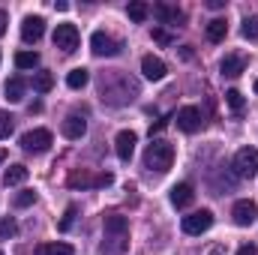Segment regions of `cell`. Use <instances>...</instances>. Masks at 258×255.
Returning a JSON list of instances; mask_svg holds the SVG:
<instances>
[{
  "label": "cell",
  "mask_w": 258,
  "mask_h": 255,
  "mask_svg": "<svg viewBox=\"0 0 258 255\" xmlns=\"http://www.w3.org/2000/svg\"><path fill=\"white\" fill-rule=\"evenodd\" d=\"M171 162H174V144H168V141H162V138H156V141L147 144V150H144V165H147L150 171L165 174V171L171 168Z\"/></svg>",
  "instance_id": "obj_2"
},
{
  "label": "cell",
  "mask_w": 258,
  "mask_h": 255,
  "mask_svg": "<svg viewBox=\"0 0 258 255\" xmlns=\"http://www.w3.org/2000/svg\"><path fill=\"white\" fill-rule=\"evenodd\" d=\"M195 198V189L189 183H177V186H171V204L174 207H189Z\"/></svg>",
  "instance_id": "obj_16"
},
{
  "label": "cell",
  "mask_w": 258,
  "mask_h": 255,
  "mask_svg": "<svg viewBox=\"0 0 258 255\" xmlns=\"http://www.w3.org/2000/svg\"><path fill=\"white\" fill-rule=\"evenodd\" d=\"M237 255H258V249L252 246V243H243V246L237 249Z\"/></svg>",
  "instance_id": "obj_33"
},
{
  "label": "cell",
  "mask_w": 258,
  "mask_h": 255,
  "mask_svg": "<svg viewBox=\"0 0 258 255\" xmlns=\"http://www.w3.org/2000/svg\"><path fill=\"white\" fill-rule=\"evenodd\" d=\"M225 102H228L231 111H243V105H246V99H243L240 90H228V93H225Z\"/></svg>",
  "instance_id": "obj_27"
},
{
  "label": "cell",
  "mask_w": 258,
  "mask_h": 255,
  "mask_svg": "<svg viewBox=\"0 0 258 255\" xmlns=\"http://www.w3.org/2000/svg\"><path fill=\"white\" fill-rule=\"evenodd\" d=\"M51 87H54V75L51 72H36L33 75V90L36 93H48Z\"/></svg>",
  "instance_id": "obj_23"
},
{
  "label": "cell",
  "mask_w": 258,
  "mask_h": 255,
  "mask_svg": "<svg viewBox=\"0 0 258 255\" xmlns=\"http://www.w3.org/2000/svg\"><path fill=\"white\" fill-rule=\"evenodd\" d=\"M108 183H111V174H108V171L99 174V177H90V174H84V171L69 174V186H108Z\"/></svg>",
  "instance_id": "obj_13"
},
{
  "label": "cell",
  "mask_w": 258,
  "mask_h": 255,
  "mask_svg": "<svg viewBox=\"0 0 258 255\" xmlns=\"http://www.w3.org/2000/svg\"><path fill=\"white\" fill-rule=\"evenodd\" d=\"M36 255H72V246L69 243H42Z\"/></svg>",
  "instance_id": "obj_26"
},
{
  "label": "cell",
  "mask_w": 258,
  "mask_h": 255,
  "mask_svg": "<svg viewBox=\"0 0 258 255\" xmlns=\"http://www.w3.org/2000/svg\"><path fill=\"white\" fill-rule=\"evenodd\" d=\"M153 39H156V42H162V45H168V42H171V36H168L165 30H153Z\"/></svg>",
  "instance_id": "obj_32"
},
{
  "label": "cell",
  "mask_w": 258,
  "mask_h": 255,
  "mask_svg": "<svg viewBox=\"0 0 258 255\" xmlns=\"http://www.w3.org/2000/svg\"><path fill=\"white\" fill-rule=\"evenodd\" d=\"M210 225H213L210 210H195L189 216H183V231L186 234H204V231H210Z\"/></svg>",
  "instance_id": "obj_7"
},
{
  "label": "cell",
  "mask_w": 258,
  "mask_h": 255,
  "mask_svg": "<svg viewBox=\"0 0 258 255\" xmlns=\"http://www.w3.org/2000/svg\"><path fill=\"white\" fill-rule=\"evenodd\" d=\"M51 132L48 129H30V132H24L21 135V147L27 150V153H42V150H48L51 147Z\"/></svg>",
  "instance_id": "obj_5"
},
{
  "label": "cell",
  "mask_w": 258,
  "mask_h": 255,
  "mask_svg": "<svg viewBox=\"0 0 258 255\" xmlns=\"http://www.w3.org/2000/svg\"><path fill=\"white\" fill-rule=\"evenodd\" d=\"M33 201H36V192L33 189H21L15 195V207H30Z\"/></svg>",
  "instance_id": "obj_29"
},
{
  "label": "cell",
  "mask_w": 258,
  "mask_h": 255,
  "mask_svg": "<svg viewBox=\"0 0 258 255\" xmlns=\"http://www.w3.org/2000/svg\"><path fill=\"white\" fill-rule=\"evenodd\" d=\"M240 33H243V39H249V42H258V15H249V18H243V27H240Z\"/></svg>",
  "instance_id": "obj_25"
},
{
  "label": "cell",
  "mask_w": 258,
  "mask_h": 255,
  "mask_svg": "<svg viewBox=\"0 0 258 255\" xmlns=\"http://www.w3.org/2000/svg\"><path fill=\"white\" fill-rule=\"evenodd\" d=\"M228 36V24H225V18H213L210 24H207V39L210 42H222Z\"/></svg>",
  "instance_id": "obj_20"
},
{
  "label": "cell",
  "mask_w": 258,
  "mask_h": 255,
  "mask_svg": "<svg viewBox=\"0 0 258 255\" xmlns=\"http://www.w3.org/2000/svg\"><path fill=\"white\" fill-rule=\"evenodd\" d=\"M78 27L75 24H57L54 27V45L63 51V54H72L75 48H78Z\"/></svg>",
  "instance_id": "obj_6"
},
{
  "label": "cell",
  "mask_w": 258,
  "mask_h": 255,
  "mask_svg": "<svg viewBox=\"0 0 258 255\" xmlns=\"http://www.w3.org/2000/svg\"><path fill=\"white\" fill-rule=\"evenodd\" d=\"M24 78H9L6 84H3V93H6V99L9 102H21L24 99Z\"/></svg>",
  "instance_id": "obj_19"
},
{
  "label": "cell",
  "mask_w": 258,
  "mask_h": 255,
  "mask_svg": "<svg viewBox=\"0 0 258 255\" xmlns=\"http://www.w3.org/2000/svg\"><path fill=\"white\" fill-rule=\"evenodd\" d=\"M42 33H45L42 15H27V18L21 21V39H24V42H39Z\"/></svg>",
  "instance_id": "obj_9"
},
{
  "label": "cell",
  "mask_w": 258,
  "mask_h": 255,
  "mask_svg": "<svg viewBox=\"0 0 258 255\" xmlns=\"http://www.w3.org/2000/svg\"><path fill=\"white\" fill-rule=\"evenodd\" d=\"M15 66L18 69H33V66H39V54L36 51H18L15 54Z\"/></svg>",
  "instance_id": "obj_24"
},
{
  "label": "cell",
  "mask_w": 258,
  "mask_h": 255,
  "mask_svg": "<svg viewBox=\"0 0 258 255\" xmlns=\"http://www.w3.org/2000/svg\"><path fill=\"white\" fill-rule=\"evenodd\" d=\"M126 12H129V18H132L135 24H144L147 15H150V6H147L144 0H132V3L126 6Z\"/></svg>",
  "instance_id": "obj_21"
},
{
  "label": "cell",
  "mask_w": 258,
  "mask_h": 255,
  "mask_svg": "<svg viewBox=\"0 0 258 255\" xmlns=\"http://www.w3.org/2000/svg\"><path fill=\"white\" fill-rule=\"evenodd\" d=\"M75 213H78V207H75V204H69V207L63 210V219H60V225H57L60 231H69V228H72V222H75Z\"/></svg>",
  "instance_id": "obj_28"
},
{
  "label": "cell",
  "mask_w": 258,
  "mask_h": 255,
  "mask_svg": "<svg viewBox=\"0 0 258 255\" xmlns=\"http://www.w3.org/2000/svg\"><path fill=\"white\" fill-rule=\"evenodd\" d=\"M135 144H138V135L132 132V129H123V132H117V138H114V150H117V156L129 162L132 159V153H135Z\"/></svg>",
  "instance_id": "obj_11"
},
{
  "label": "cell",
  "mask_w": 258,
  "mask_h": 255,
  "mask_svg": "<svg viewBox=\"0 0 258 255\" xmlns=\"http://www.w3.org/2000/svg\"><path fill=\"white\" fill-rule=\"evenodd\" d=\"M3 159H6V150H0V165H3Z\"/></svg>",
  "instance_id": "obj_37"
},
{
  "label": "cell",
  "mask_w": 258,
  "mask_h": 255,
  "mask_svg": "<svg viewBox=\"0 0 258 255\" xmlns=\"http://www.w3.org/2000/svg\"><path fill=\"white\" fill-rule=\"evenodd\" d=\"M165 123H168V117H162V120H156V123L150 126V135H153V132H162V129H165Z\"/></svg>",
  "instance_id": "obj_34"
},
{
  "label": "cell",
  "mask_w": 258,
  "mask_h": 255,
  "mask_svg": "<svg viewBox=\"0 0 258 255\" xmlns=\"http://www.w3.org/2000/svg\"><path fill=\"white\" fill-rule=\"evenodd\" d=\"M141 72H144V78H150V81H162L165 78V63L159 60V57H153V54H147L144 60H141Z\"/></svg>",
  "instance_id": "obj_14"
},
{
  "label": "cell",
  "mask_w": 258,
  "mask_h": 255,
  "mask_svg": "<svg viewBox=\"0 0 258 255\" xmlns=\"http://www.w3.org/2000/svg\"><path fill=\"white\" fill-rule=\"evenodd\" d=\"M90 48H93V54L96 57H117L120 54V42L111 36V33H105V30H96L93 36H90Z\"/></svg>",
  "instance_id": "obj_3"
},
{
  "label": "cell",
  "mask_w": 258,
  "mask_h": 255,
  "mask_svg": "<svg viewBox=\"0 0 258 255\" xmlns=\"http://www.w3.org/2000/svg\"><path fill=\"white\" fill-rule=\"evenodd\" d=\"M87 81H90V72H87L84 66H78V69H72V72L66 75V84H69L72 90H81V87H84Z\"/></svg>",
  "instance_id": "obj_22"
},
{
  "label": "cell",
  "mask_w": 258,
  "mask_h": 255,
  "mask_svg": "<svg viewBox=\"0 0 258 255\" xmlns=\"http://www.w3.org/2000/svg\"><path fill=\"white\" fill-rule=\"evenodd\" d=\"M177 129H183V132H198V129H201V111H198L195 105L180 108V111H177Z\"/></svg>",
  "instance_id": "obj_12"
},
{
  "label": "cell",
  "mask_w": 258,
  "mask_h": 255,
  "mask_svg": "<svg viewBox=\"0 0 258 255\" xmlns=\"http://www.w3.org/2000/svg\"><path fill=\"white\" fill-rule=\"evenodd\" d=\"M15 234H18L15 219H0V237H15Z\"/></svg>",
  "instance_id": "obj_30"
},
{
  "label": "cell",
  "mask_w": 258,
  "mask_h": 255,
  "mask_svg": "<svg viewBox=\"0 0 258 255\" xmlns=\"http://www.w3.org/2000/svg\"><path fill=\"white\" fill-rule=\"evenodd\" d=\"M255 93H258V78H255Z\"/></svg>",
  "instance_id": "obj_38"
},
{
  "label": "cell",
  "mask_w": 258,
  "mask_h": 255,
  "mask_svg": "<svg viewBox=\"0 0 258 255\" xmlns=\"http://www.w3.org/2000/svg\"><path fill=\"white\" fill-rule=\"evenodd\" d=\"M153 15H156L162 24H171V27H177V24L186 21V12L177 9V6H171V3H156V6H153Z\"/></svg>",
  "instance_id": "obj_8"
},
{
  "label": "cell",
  "mask_w": 258,
  "mask_h": 255,
  "mask_svg": "<svg viewBox=\"0 0 258 255\" xmlns=\"http://www.w3.org/2000/svg\"><path fill=\"white\" fill-rule=\"evenodd\" d=\"M105 240H102V255H123L129 246V222L120 213H108L105 222Z\"/></svg>",
  "instance_id": "obj_1"
},
{
  "label": "cell",
  "mask_w": 258,
  "mask_h": 255,
  "mask_svg": "<svg viewBox=\"0 0 258 255\" xmlns=\"http://www.w3.org/2000/svg\"><path fill=\"white\" fill-rule=\"evenodd\" d=\"M84 132H87V120H84V117L69 114V117L63 120V135H66V138H72V141H75V138H81Z\"/></svg>",
  "instance_id": "obj_17"
},
{
  "label": "cell",
  "mask_w": 258,
  "mask_h": 255,
  "mask_svg": "<svg viewBox=\"0 0 258 255\" xmlns=\"http://www.w3.org/2000/svg\"><path fill=\"white\" fill-rule=\"evenodd\" d=\"M231 216H234V222L240 225V228H246V225H252L258 216V207L255 201H249V198H243V201H237L234 204V210H231Z\"/></svg>",
  "instance_id": "obj_10"
},
{
  "label": "cell",
  "mask_w": 258,
  "mask_h": 255,
  "mask_svg": "<svg viewBox=\"0 0 258 255\" xmlns=\"http://www.w3.org/2000/svg\"><path fill=\"white\" fill-rule=\"evenodd\" d=\"M207 6H210V9H222V6H225V0H207Z\"/></svg>",
  "instance_id": "obj_36"
},
{
  "label": "cell",
  "mask_w": 258,
  "mask_h": 255,
  "mask_svg": "<svg viewBox=\"0 0 258 255\" xmlns=\"http://www.w3.org/2000/svg\"><path fill=\"white\" fill-rule=\"evenodd\" d=\"M24 180H27V165H21V162L9 165L6 174H3V183H6V186H21Z\"/></svg>",
  "instance_id": "obj_18"
},
{
  "label": "cell",
  "mask_w": 258,
  "mask_h": 255,
  "mask_svg": "<svg viewBox=\"0 0 258 255\" xmlns=\"http://www.w3.org/2000/svg\"><path fill=\"white\" fill-rule=\"evenodd\" d=\"M219 69H222V75L237 78V75L246 69V57H243V54H225V57H222V63H219Z\"/></svg>",
  "instance_id": "obj_15"
},
{
  "label": "cell",
  "mask_w": 258,
  "mask_h": 255,
  "mask_svg": "<svg viewBox=\"0 0 258 255\" xmlns=\"http://www.w3.org/2000/svg\"><path fill=\"white\" fill-rule=\"evenodd\" d=\"M234 171L240 177H255V171H258V150L255 147H240L234 153Z\"/></svg>",
  "instance_id": "obj_4"
},
{
  "label": "cell",
  "mask_w": 258,
  "mask_h": 255,
  "mask_svg": "<svg viewBox=\"0 0 258 255\" xmlns=\"http://www.w3.org/2000/svg\"><path fill=\"white\" fill-rule=\"evenodd\" d=\"M6 21H9V15H6V12H3V9H0V36H3V33H6Z\"/></svg>",
  "instance_id": "obj_35"
},
{
  "label": "cell",
  "mask_w": 258,
  "mask_h": 255,
  "mask_svg": "<svg viewBox=\"0 0 258 255\" xmlns=\"http://www.w3.org/2000/svg\"><path fill=\"white\" fill-rule=\"evenodd\" d=\"M9 132H12V117L0 111V138H9Z\"/></svg>",
  "instance_id": "obj_31"
}]
</instances>
